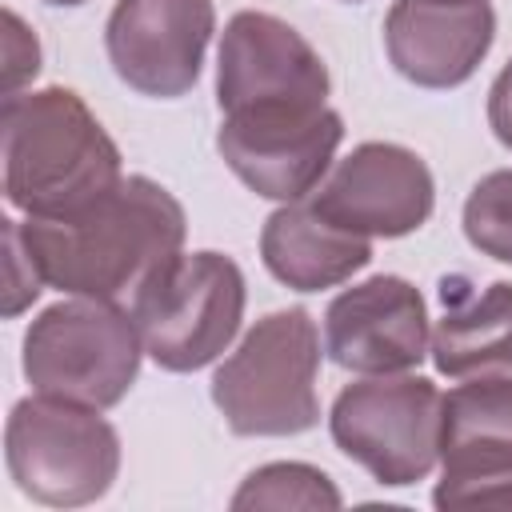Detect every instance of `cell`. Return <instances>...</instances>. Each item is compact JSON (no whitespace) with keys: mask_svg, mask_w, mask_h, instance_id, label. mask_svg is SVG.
Wrapping results in <instances>:
<instances>
[{"mask_svg":"<svg viewBox=\"0 0 512 512\" xmlns=\"http://www.w3.org/2000/svg\"><path fill=\"white\" fill-rule=\"evenodd\" d=\"M16 224L44 288L116 304L176 260L188 236L184 204L152 176H120L72 216H28Z\"/></svg>","mask_w":512,"mask_h":512,"instance_id":"6da1fadb","label":"cell"},{"mask_svg":"<svg viewBox=\"0 0 512 512\" xmlns=\"http://www.w3.org/2000/svg\"><path fill=\"white\" fill-rule=\"evenodd\" d=\"M4 196L16 212L48 220L100 200L120 176V148L80 92L64 84L4 96Z\"/></svg>","mask_w":512,"mask_h":512,"instance_id":"7a4b0ae2","label":"cell"},{"mask_svg":"<svg viewBox=\"0 0 512 512\" xmlns=\"http://www.w3.org/2000/svg\"><path fill=\"white\" fill-rule=\"evenodd\" d=\"M320 328L308 308L260 316L212 372V404L236 436H300L320 424Z\"/></svg>","mask_w":512,"mask_h":512,"instance_id":"3957f363","label":"cell"},{"mask_svg":"<svg viewBox=\"0 0 512 512\" xmlns=\"http://www.w3.org/2000/svg\"><path fill=\"white\" fill-rule=\"evenodd\" d=\"M144 340L116 300L72 296L48 304L24 332L20 368L32 392L84 408H116L140 376Z\"/></svg>","mask_w":512,"mask_h":512,"instance_id":"277c9868","label":"cell"},{"mask_svg":"<svg viewBox=\"0 0 512 512\" xmlns=\"http://www.w3.org/2000/svg\"><path fill=\"white\" fill-rule=\"evenodd\" d=\"M4 460L16 488L48 508H80L108 496L120 476V436L100 416L56 396H24L4 424Z\"/></svg>","mask_w":512,"mask_h":512,"instance_id":"5b68a950","label":"cell"},{"mask_svg":"<svg viewBox=\"0 0 512 512\" xmlns=\"http://www.w3.org/2000/svg\"><path fill=\"white\" fill-rule=\"evenodd\" d=\"M244 300V272L232 256L180 252L132 296V320L164 372H200L236 340Z\"/></svg>","mask_w":512,"mask_h":512,"instance_id":"8992f818","label":"cell"},{"mask_svg":"<svg viewBox=\"0 0 512 512\" xmlns=\"http://www.w3.org/2000/svg\"><path fill=\"white\" fill-rule=\"evenodd\" d=\"M328 432L376 484L408 488L440 464L444 396L428 376H364L336 392Z\"/></svg>","mask_w":512,"mask_h":512,"instance_id":"52a82bcc","label":"cell"},{"mask_svg":"<svg viewBox=\"0 0 512 512\" xmlns=\"http://www.w3.org/2000/svg\"><path fill=\"white\" fill-rule=\"evenodd\" d=\"M340 140L344 120L328 104L248 108L224 116L216 128V152L232 176L276 204L312 196L328 176Z\"/></svg>","mask_w":512,"mask_h":512,"instance_id":"ba28073f","label":"cell"},{"mask_svg":"<svg viewBox=\"0 0 512 512\" xmlns=\"http://www.w3.org/2000/svg\"><path fill=\"white\" fill-rule=\"evenodd\" d=\"M436 508H512V376H468L444 396Z\"/></svg>","mask_w":512,"mask_h":512,"instance_id":"9c48e42d","label":"cell"},{"mask_svg":"<svg viewBox=\"0 0 512 512\" xmlns=\"http://www.w3.org/2000/svg\"><path fill=\"white\" fill-rule=\"evenodd\" d=\"M308 200L356 236L400 240L428 224L436 180L420 152L392 140H364L328 168Z\"/></svg>","mask_w":512,"mask_h":512,"instance_id":"30bf717a","label":"cell"},{"mask_svg":"<svg viewBox=\"0 0 512 512\" xmlns=\"http://www.w3.org/2000/svg\"><path fill=\"white\" fill-rule=\"evenodd\" d=\"M212 32V0H116L104 24V52L132 92L176 100L196 88Z\"/></svg>","mask_w":512,"mask_h":512,"instance_id":"8fae6325","label":"cell"},{"mask_svg":"<svg viewBox=\"0 0 512 512\" xmlns=\"http://www.w3.org/2000/svg\"><path fill=\"white\" fill-rule=\"evenodd\" d=\"M324 56L280 16L244 8L220 32L216 104L224 116L272 104H328Z\"/></svg>","mask_w":512,"mask_h":512,"instance_id":"7c38bea8","label":"cell"},{"mask_svg":"<svg viewBox=\"0 0 512 512\" xmlns=\"http://www.w3.org/2000/svg\"><path fill=\"white\" fill-rule=\"evenodd\" d=\"M428 348V304L424 292L404 276H368L332 296L324 312V352L348 372H412Z\"/></svg>","mask_w":512,"mask_h":512,"instance_id":"4fadbf2b","label":"cell"},{"mask_svg":"<svg viewBox=\"0 0 512 512\" xmlns=\"http://www.w3.org/2000/svg\"><path fill=\"white\" fill-rule=\"evenodd\" d=\"M496 40L488 0H392L384 16L388 64L416 88H460Z\"/></svg>","mask_w":512,"mask_h":512,"instance_id":"5bb4252c","label":"cell"},{"mask_svg":"<svg viewBox=\"0 0 512 512\" xmlns=\"http://www.w3.org/2000/svg\"><path fill=\"white\" fill-rule=\"evenodd\" d=\"M264 268L292 292H324L348 284L372 264V240L332 224L308 196L280 204L260 228Z\"/></svg>","mask_w":512,"mask_h":512,"instance_id":"9a60e30c","label":"cell"},{"mask_svg":"<svg viewBox=\"0 0 512 512\" xmlns=\"http://www.w3.org/2000/svg\"><path fill=\"white\" fill-rule=\"evenodd\" d=\"M440 320L432 328V364L448 380L512 372V280L472 284L468 276L440 280Z\"/></svg>","mask_w":512,"mask_h":512,"instance_id":"2e32d148","label":"cell"},{"mask_svg":"<svg viewBox=\"0 0 512 512\" xmlns=\"http://www.w3.org/2000/svg\"><path fill=\"white\" fill-rule=\"evenodd\" d=\"M236 512L244 508H340L344 496L332 476L304 460H272L252 468L228 500Z\"/></svg>","mask_w":512,"mask_h":512,"instance_id":"e0dca14e","label":"cell"},{"mask_svg":"<svg viewBox=\"0 0 512 512\" xmlns=\"http://www.w3.org/2000/svg\"><path fill=\"white\" fill-rule=\"evenodd\" d=\"M464 236L480 256L512 264V168L480 176L464 200Z\"/></svg>","mask_w":512,"mask_h":512,"instance_id":"ac0fdd59","label":"cell"},{"mask_svg":"<svg viewBox=\"0 0 512 512\" xmlns=\"http://www.w3.org/2000/svg\"><path fill=\"white\" fill-rule=\"evenodd\" d=\"M4 224V248H8V304H4V312L8 316H20L36 296H40V288H44V280H40V272H36V264L28 260V252H24V240H20V224L12 220V216H4L0 220Z\"/></svg>","mask_w":512,"mask_h":512,"instance_id":"d6986e66","label":"cell"},{"mask_svg":"<svg viewBox=\"0 0 512 512\" xmlns=\"http://www.w3.org/2000/svg\"><path fill=\"white\" fill-rule=\"evenodd\" d=\"M4 20H8V52H4L8 72H4V96H16L20 84H28V80L40 72V44H36V36L24 28V20H20L12 8L4 12Z\"/></svg>","mask_w":512,"mask_h":512,"instance_id":"ffe728a7","label":"cell"},{"mask_svg":"<svg viewBox=\"0 0 512 512\" xmlns=\"http://www.w3.org/2000/svg\"><path fill=\"white\" fill-rule=\"evenodd\" d=\"M488 128L512 152V60L500 68V76L488 88Z\"/></svg>","mask_w":512,"mask_h":512,"instance_id":"44dd1931","label":"cell"},{"mask_svg":"<svg viewBox=\"0 0 512 512\" xmlns=\"http://www.w3.org/2000/svg\"><path fill=\"white\" fill-rule=\"evenodd\" d=\"M44 4H52V8H80L84 0H44Z\"/></svg>","mask_w":512,"mask_h":512,"instance_id":"7402d4cb","label":"cell"},{"mask_svg":"<svg viewBox=\"0 0 512 512\" xmlns=\"http://www.w3.org/2000/svg\"><path fill=\"white\" fill-rule=\"evenodd\" d=\"M352 4H356V0H352Z\"/></svg>","mask_w":512,"mask_h":512,"instance_id":"603a6c76","label":"cell"}]
</instances>
